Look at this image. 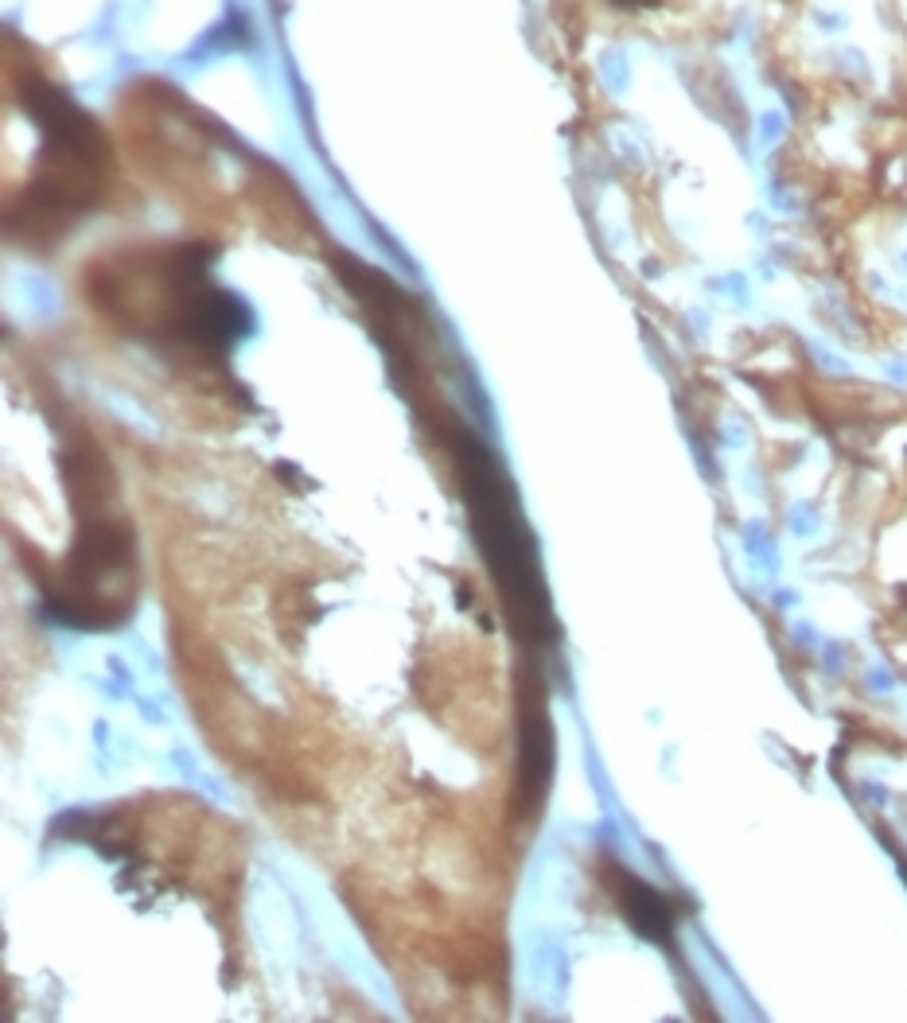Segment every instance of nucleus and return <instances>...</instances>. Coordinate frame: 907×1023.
I'll return each mask as SVG.
<instances>
[{
    "label": "nucleus",
    "mask_w": 907,
    "mask_h": 1023,
    "mask_svg": "<svg viewBox=\"0 0 907 1023\" xmlns=\"http://www.w3.org/2000/svg\"><path fill=\"white\" fill-rule=\"evenodd\" d=\"M518 767H514V794L510 813L514 821L530 825L545 806L553 782V724H549V685L538 658L526 650L518 666Z\"/></svg>",
    "instance_id": "nucleus-5"
},
{
    "label": "nucleus",
    "mask_w": 907,
    "mask_h": 1023,
    "mask_svg": "<svg viewBox=\"0 0 907 1023\" xmlns=\"http://www.w3.org/2000/svg\"><path fill=\"white\" fill-rule=\"evenodd\" d=\"M71 553L39 576L47 615L74 631H113L137 607V537L117 510L74 514Z\"/></svg>",
    "instance_id": "nucleus-4"
},
{
    "label": "nucleus",
    "mask_w": 907,
    "mask_h": 1023,
    "mask_svg": "<svg viewBox=\"0 0 907 1023\" xmlns=\"http://www.w3.org/2000/svg\"><path fill=\"white\" fill-rule=\"evenodd\" d=\"M608 883H612V891H616L619 899V911L623 918L643 934V938H651V942H662L666 934H670V926H674V915H670V903L647 887V883H639L631 872H623V868H608Z\"/></svg>",
    "instance_id": "nucleus-6"
},
{
    "label": "nucleus",
    "mask_w": 907,
    "mask_h": 1023,
    "mask_svg": "<svg viewBox=\"0 0 907 1023\" xmlns=\"http://www.w3.org/2000/svg\"><path fill=\"white\" fill-rule=\"evenodd\" d=\"M215 249L172 246L117 257L90 281L94 304L117 327L176 351L226 358L254 327L250 308L211 281Z\"/></svg>",
    "instance_id": "nucleus-2"
},
{
    "label": "nucleus",
    "mask_w": 907,
    "mask_h": 1023,
    "mask_svg": "<svg viewBox=\"0 0 907 1023\" xmlns=\"http://www.w3.org/2000/svg\"><path fill=\"white\" fill-rule=\"evenodd\" d=\"M20 102L43 129V156L39 172L24 187L20 203L8 207V234L20 238L24 246H51L59 242L74 222L106 191L109 148L102 129L67 102L51 82L32 78L20 90Z\"/></svg>",
    "instance_id": "nucleus-3"
},
{
    "label": "nucleus",
    "mask_w": 907,
    "mask_h": 1023,
    "mask_svg": "<svg viewBox=\"0 0 907 1023\" xmlns=\"http://www.w3.org/2000/svg\"><path fill=\"white\" fill-rule=\"evenodd\" d=\"M417 413L429 417L433 436L452 456L464 510L472 522L475 549L491 572L499 607L507 615L514 638L530 654L557 646L561 631H557V615H553L549 584L542 572V553H538V541L530 533V522L522 514V502H518V491L510 483L503 459L440 397L417 405Z\"/></svg>",
    "instance_id": "nucleus-1"
}]
</instances>
